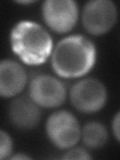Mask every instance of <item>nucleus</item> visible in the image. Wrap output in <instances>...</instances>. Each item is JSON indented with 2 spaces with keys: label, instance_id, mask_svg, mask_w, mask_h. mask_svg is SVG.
Here are the masks:
<instances>
[{
  "label": "nucleus",
  "instance_id": "1",
  "mask_svg": "<svg viewBox=\"0 0 120 160\" xmlns=\"http://www.w3.org/2000/svg\"><path fill=\"white\" fill-rule=\"evenodd\" d=\"M96 59V48L91 40L82 35H71L56 44L51 64L59 76L77 78L91 70Z\"/></svg>",
  "mask_w": 120,
  "mask_h": 160
},
{
  "label": "nucleus",
  "instance_id": "2",
  "mask_svg": "<svg viewBox=\"0 0 120 160\" xmlns=\"http://www.w3.org/2000/svg\"><path fill=\"white\" fill-rule=\"evenodd\" d=\"M10 43L13 52L28 65L44 63L52 53V38L41 25L23 20L10 33Z\"/></svg>",
  "mask_w": 120,
  "mask_h": 160
},
{
  "label": "nucleus",
  "instance_id": "3",
  "mask_svg": "<svg viewBox=\"0 0 120 160\" xmlns=\"http://www.w3.org/2000/svg\"><path fill=\"white\" fill-rule=\"evenodd\" d=\"M46 134L54 146L69 149L78 142L81 130L73 114L66 110H60L52 113L47 119Z\"/></svg>",
  "mask_w": 120,
  "mask_h": 160
},
{
  "label": "nucleus",
  "instance_id": "4",
  "mask_svg": "<svg viewBox=\"0 0 120 160\" xmlns=\"http://www.w3.org/2000/svg\"><path fill=\"white\" fill-rule=\"evenodd\" d=\"M73 106L84 113H93L102 109L107 100V91L97 79L85 78L75 83L70 90Z\"/></svg>",
  "mask_w": 120,
  "mask_h": 160
},
{
  "label": "nucleus",
  "instance_id": "5",
  "mask_svg": "<svg viewBox=\"0 0 120 160\" xmlns=\"http://www.w3.org/2000/svg\"><path fill=\"white\" fill-rule=\"evenodd\" d=\"M117 19V9L109 0H93L85 4L82 23L90 34L101 35L113 27Z\"/></svg>",
  "mask_w": 120,
  "mask_h": 160
},
{
  "label": "nucleus",
  "instance_id": "6",
  "mask_svg": "<svg viewBox=\"0 0 120 160\" xmlns=\"http://www.w3.org/2000/svg\"><path fill=\"white\" fill-rule=\"evenodd\" d=\"M30 98L40 107L54 108L66 99V88L63 82L51 75L40 74L32 78L29 85Z\"/></svg>",
  "mask_w": 120,
  "mask_h": 160
},
{
  "label": "nucleus",
  "instance_id": "7",
  "mask_svg": "<svg viewBox=\"0 0 120 160\" xmlns=\"http://www.w3.org/2000/svg\"><path fill=\"white\" fill-rule=\"evenodd\" d=\"M44 21L53 31L66 33L78 20V6L73 0H47L42 5Z\"/></svg>",
  "mask_w": 120,
  "mask_h": 160
},
{
  "label": "nucleus",
  "instance_id": "8",
  "mask_svg": "<svg viewBox=\"0 0 120 160\" xmlns=\"http://www.w3.org/2000/svg\"><path fill=\"white\" fill-rule=\"evenodd\" d=\"M27 81L25 69L14 60L5 59L0 63V94L4 98L21 92Z\"/></svg>",
  "mask_w": 120,
  "mask_h": 160
},
{
  "label": "nucleus",
  "instance_id": "9",
  "mask_svg": "<svg viewBox=\"0 0 120 160\" xmlns=\"http://www.w3.org/2000/svg\"><path fill=\"white\" fill-rule=\"evenodd\" d=\"M8 114L11 123L19 129L35 127L41 117L39 105L29 97H19L13 100Z\"/></svg>",
  "mask_w": 120,
  "mask_h": 160
},
{
  "label": "nucleus",
  "instance_id": "10",
  "mask_svg": "<svg viewBox=\"0 0 120 160\" xmlns=\"http://www.w3.org/2000/svg\"><path fill=\"white\" fill-rule=\"evenodd\" d=\"M81 136L83 143L88 148L97 149L106 143L108 132L103 124L93 121L85 124L81 131Z\"/></svg>",
  "mask_w": 120,
  "mask_h": 160
},
{
  "label": "nucleus",
  "instance_id": "11",
  "mask_svg": "<svg viewBox=\"0 0 120 160\" xmlns=\"http://www.w3.org/2000/svg\"><path fill=\"white\" fill-rule=\"evenodd\" d=\"M12 151V140L10 135L3 130L0 132V158L5 159L9 157Z\"/></svg>",
  "mask_w": 120,
  "mask_h": 160
},
{
  "label": "nucleus",
  "instance_id": "12",
  "mask_svg": "<svg viewBox=\"0 0 120 160\" xmlns=\"http://www.w3.org/2000/svg\"><path fill=\"white\" fill-rule=\"evenodd\" d=\"M63 159H91V156L89 153L83 148H71L70 150L65 153L63 156Z\"/></svg>",
  "mask_w": 120,
  "mask_h": 160
},
{
  "label": "nucleus",
  "instance_id": "13",
  "mask_svg": "<svg viewBox=\"0 0 120 160\" xmlns=\"http://www.w3.org/2000/svg\"><path fill=\"white\" fill-rule=\"evenodd\" d=\"M112 129H113L114 136L116 137V139L120 142V111L115 115L113 118Z\"/></svg>",
  "mask_w": 120,
  "mask_h": 160
},
{
  "label": "nucleus",
  "instance_id": "14",
  "mask_svg": "<svg viewBox=\"0 0 120 160\" xmlns=\"http://www.w3.org/2000/svg\"><path fill=\"white\" fill-rule=\"evenodd\" d=\"M12 160H18V159H30L29 156H27V155H25V154H22V153H18V154H15L13 155V156L11 157Z\"/></svg>",
  "mask_w": 120,
  "mask_h": 160
},
{
  "label": "nucleus",
  "instance_id": "15",
  "mask_svg": "<svg viewBox=\"0 0 120 160\" xmlns=\"http://www.w3.org/2000/svg\"><path fill=\"white\" fill-rule=\"evenodd\" d=\"M18 3H21V4H30V3H33V1H18Z\"/></svg>",
  "mask_w": 120,
  "mask_h": 160
}]
</instances>
